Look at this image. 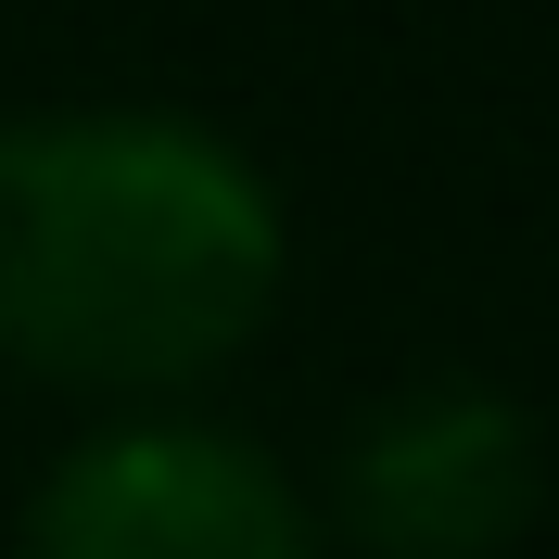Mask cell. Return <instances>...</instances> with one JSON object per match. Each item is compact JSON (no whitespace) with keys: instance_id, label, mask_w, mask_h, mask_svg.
<instances>
[{"instance_id":"2","label":"cell","mask_w":559,"mask_h":559,"mask_svg":"<svg viewBox=\"0 0 559 559\" xmlns=\"http://www.w3.org/2000/svg\"><path fill=\"white\" fill-rule=\"evenodd\" d=\"M13 559H331L318 484L216 407H115L26 484Z\"/></svg>"},{"instance_id":"3","label":"cell","mask_w":559,"mask_h":559,"mask_svg":"<svg viewBox=\"0 0 559 559\" xmlns=\"http://www.w3.org/2000/svg\"><path fill=\"white\" fill-rule=\"evenodd\" d=\"M534 522H547V432L484 369L394 382L318 484L331 559H509Z\"/></svg>"},{"instance_id":"1","label":"cell","mask_w":559,"mask_h":559,"mask_svg":"<svg viewBox=\"0 0 559 559\" xmlns=\"http://www.w3.org/2000/svg\"><path fill=\"white\" fill-rule=\"evenodd\" d=\"M293 293V204L216 115H0V369L64 407H204Z\"/></svg>"}]
</instances>
